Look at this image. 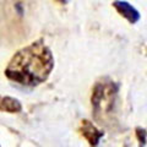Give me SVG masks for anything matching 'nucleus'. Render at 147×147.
I'll return each mask as SVG.
<instances>
[{
  "label": "nucleus",
  "instance_id": "1",
  "mask_svg": "<svg viewBox=\"0 0 147 147\" xmlns=\"http://www.w3.org/2000/svg\"><path fill=\"white\" fill-rule=\"evenodd\" d=\"M54 64L52 50L38 39L18 49L9 60L4 74L12 84L33 88L49 79Z\"/></svg>",
  "mask_w": 147,
  "mask_h": 147
},
{
  "label": "nucleus",
  "instance_id": "2",
  "mask_svg": "<svg viewBox=\"0 0 147 147\" xmlns=\"http://www.w3.org/2000/svg\"><path fill=\"white\" fill-rule=\"evenodd\" d=\"M118 93V86L109 79H102L96 85L92 91V109L94 118L97 120H102V118L107 117L114 108Z\"/></svg>",
  "mask_w": 147,
  "mask_h": 147
},
{
  "label": "nucleus",
  "instance_id": "3",
  "mask_svg": "<svg viewBox=\"0 0 147 147\" xmlns=\"http://www.w3.org/2000/svg\"><path fill=\"white\" fill-rule=\"evenodd\" d=\"M79 132H80V135L88 142L90 146L99 145V141L104 135V132L98 130L97 126H96L90 120H86V119L80 123Z\"/></svg>",
  "mask_w": 147,
  "mask_h": 147
},
{
  "label": "nucleus",
  "instance_id": "4",
  "mask_svg": "<svg viewBox=\"0 0 147 147\" xmlns=\"http://www.w3.org/2000/svg\"><path fill=\"white\" fill-rule=\"evenodd\" d=\"M113 6L124 18H126L131 25L136 24L141 17L140 12L137 11V9H135L130 3L125 1V0H115V1H113Z\"/></svg>",
  "mask_w": 147,
  "mask_h": 147
},
{
  "label": "nucleus",
  "instance_id": "5",
  "mask_svg": "<svg viewBox=\"0 0 147 147\" xmlns=\"http://www.w3.org/2000/svg\"><path fill=\"white\" fill-rule=\"evenodd\" d=\"M0 112L16 114L22 112V103L15 97L0 94Z\"/></svg>",
  "mask_w": 147,
  "mask_h": 147
},
{
  "label": "nucleus",
  "instance_id": "6",
  "mask_svg": "<svg viewBox=\"0 0 147 147\" xmlns=\"http://www.w3.org/2000/svg\"><path fill=\"white\" fill-rule=\"evenodd\" d=\"M58 3H60V4H63V5H65V4L67 3V0H57Z\"/></svg>",
  "mask_w": 147,
  "mask_h": 147
}]
</instances>
